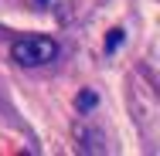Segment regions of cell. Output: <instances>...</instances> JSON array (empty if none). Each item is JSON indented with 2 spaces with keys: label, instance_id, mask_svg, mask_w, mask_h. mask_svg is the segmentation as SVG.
<instances>
[{
  "label": "cell",
  "instance_id": "cell-2",
  "mask_svg": "<svg viewBox=\"0 0 160 156\" xmlns=\"http://www.w3.org/2000/svg\"><path fill=\"white\" fill-rule=\"evenodd\" d=\"M119 44H123V31H112V34H109V41H106V51H116Z\"/></svg>",
  "mask_w": 160,
  "mask_h": 156
},
{
  "label": "cell",
  "instance_id": "cell-1",
  "mask_svg": "<svg viewBox=\"0 0 160 156\" xmlns=\"http://www.w3.org/2000/svg\"><path fill=\"white\" fill-rule=\"evenodd\" d=\"M10 58L17 64H24V68H41V64H51L58 58V44L51 37H41V34L21 37V41L10 44Z\"/></svg>",
  "mask_w": 160,
  "mask_h": 156
},
{
  "label": "cell",
  "instance_id": "cell-4",
  "mask_svg": "<svg viewBox=\"0 0 160 156\" xmlns=\"http://www.w3.org/2000/svg\"><path fill=\"white\" fill-rule=\"evenodd\" d=\"M41 3H44V0H41Z\"/></svg>",
  "mask_w": 160,
  "mask_h": 156
},
{
  "label": "cell",
  "instance_id": "cell-3",
  "mask_svg": "<svg viewBox=\"0 0 160 156\" xmlns=\"http://www.w3.org/2000/svg\"><path fill=\"white\" fill-rule=\"evenodd\" d=\"M92 105H96V92H82V98H78V109H85V112H89Z\"/></svg>",
  "mask_w": 160,
  "mask_h": 156
}]
</instances>
